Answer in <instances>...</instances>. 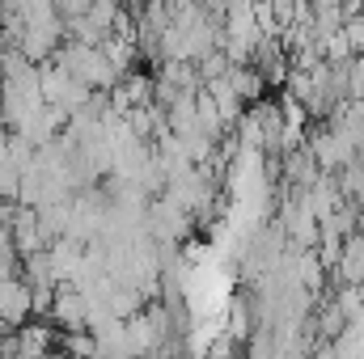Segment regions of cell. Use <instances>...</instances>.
<instances>
[{"label":"cell","instance_id":"obj_4","mask_svg":"<svg viewBox=\"0 0 364 359\" xmlns=\"http://www.w3.org/2000/svg\"><path fill=\"white\" fill-rule=\"evenodd\" d=\"M17 182H21V165H17L13 148L0 140V199H17Z\"/></svg>","mask_w":364,"mask_h":359},{"label":"cell","instance_id":"obj_6","mask_svg":"<svg viewBox=\"0 0 364 359\" xmlns=\"http://www.w3.org/2000/svg\"><path fill=\"white\" fill-rule=\"evenodd\" d=\"M0 140H4V136H0Z\"/></svg>","mask_w":364,"mask_h":359},{"label":"cell","instance_id":"obj_1","mask_svg":"<svg viewBox=\"0 0 364 359\" xmlns=\"http://www.w3.org/2000/svg\"><path fill=\"white\" fill-rule=\"evenodd\" d=\"M38 89H43V101L64 110V114H77L85 101H90V85H81L73 72H64L60 64L55 68H43L38 72Z\"/></svg>","mask_w":364,"mask_h":359},{"label":"cell","instance_id":"obj_5","mask_svg":"<svg viewBox=\"0 0 364 359\" xmlns=\"http://www.w3.org/2000/svg\"><path fill=\"white\" fill-rule=\"evenodd\" d=\"M343 270H348L352 279H364V237L348 245V263H343Z\"/></svg>","mask_w":364,"mask_h":359},{"label":"cell","instance_id":"obj_2","mask_svg":"<svg viewBox=\"0 0 364 359\" xmlns=\"http://www.w3.org/2000/svg\"><path fill=\"white\" fill-rule=\"evenodd\" d=\"M34 313V292L26 279H0V326H21Z\"/></svg>","mask_w":364,"mask_h":359},{"label":"cell","instance_id":"obj_3","mask_svg":"<svg viewBox=\"0 0 364 359\" xmlns=\"http://www.w3.org/2000/svg\"><path fill=\"white\" fill-rule=\"evenodd\" d=\"M55 321H60V326H68V330L90 326V300H85V292H81V287H64V292L55 296Z\"/></svg>","mask_w":364,"mask_h":359}]
</instances>
